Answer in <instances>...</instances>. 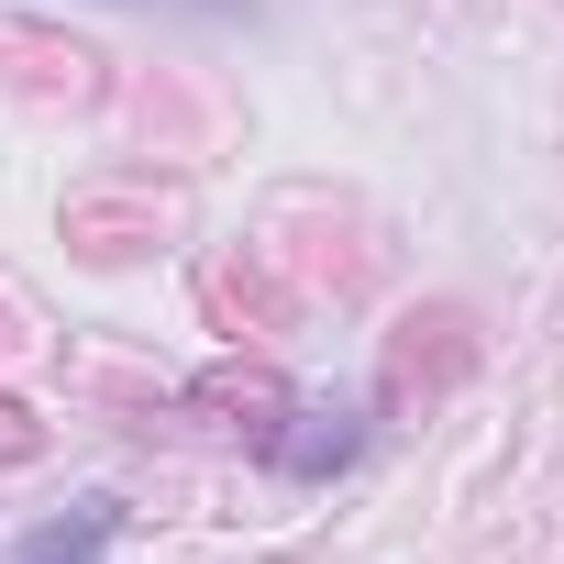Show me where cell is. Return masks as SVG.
Masks as SVG:
<instances>
[{
	"label": "cell",
	"instance_id": "obj_1",
	"mask_svg": "<svg viewBox=\"0 0 564 564\" xmlns=\"http://www.w3.org/2000/svg\"><path fill=\"white\" fill-rule=\"evenodd\" d=\"M355 454H366V410H355V399H311V410H300V432L276 443V476L322 487V476H344Z\"/></svg>",
	"mask_w": 564,
	"mask_h": 564
},
{
	"label": "cell",
	"instance_id": "obj_3",
	"mask_svg": "<svg viewBox=\"0 0 564 564\" xmlns=\"http://www.w3.org/2000/svg\"><path fill=\"white\" fill-rule=\"evenodd\" d=\"M144 12H254V0H144Z\"/></svg>",
	"mask_w": 564,
	"mask_h": 564
},
{
	"label": "cell",
	"instance_id": "obj_2",
	"mask_svg": "<svg viewBox=\"0 0 564 564\" xmlns=\"http://www.w3.org/2000/svg\"><path fill=\"white\" fill-rule=\"evenodd\" d=\"M111 531H122V498H67L45 531H23L0 564H100V553H111Z\"/></svg>",
	"mask_w": 564,
	"mask_h": 564
}]
</instances>
